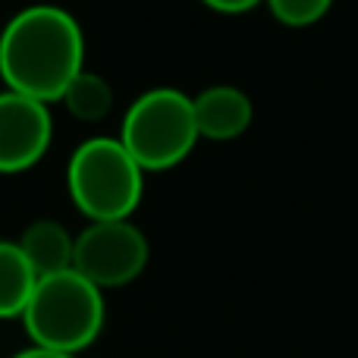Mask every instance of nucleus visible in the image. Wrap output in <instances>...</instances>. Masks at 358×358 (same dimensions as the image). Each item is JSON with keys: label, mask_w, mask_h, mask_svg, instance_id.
Here are the masks:
<instances>
[{"label": "nucleus", "mask_w": 358, "mask_h": 358, "mask_svg": "<svg viewBox=\"0 0 358 358\" xmlns=\"http://www.w3.org/2000/svg\"><path fill=\"white\" fill-rule=\"evenodd\" d=\"M82 69L85 35L79 19L60 6H25L0 31V79L10 92L54 104Z\"/></svg>", "instance_id": "nucleus-1"}, {"label": "nucleus", "mask_w": 358, "mask_h": 358, "mask_svg": "<svg viewBox=\"0 0 358 358\" xmlns=\"http://www.w3.org/2000/svg\"><path fill=\"white\" fill-rule=\"evenodd\" d=\"M22 324L35 346L76 355L98 340L104 327V299L92 280L69 267L50 277H38L35 292L22 311Z\"/></svg>", "instance_id": "nucleus-2"}, {"label": "nucleus", "mask_w": 358, "mask_h": 358, "mask_svg": "<svg viewBox=\"0 0 358 358\" xmlns=\"http://www.w3.org/2000/svg\"><path fill=\"white\" fill-rule=\"evenodd\" d=\"M66 189L73 204L98 220H129L145 192V170L123 148L120 138H88L73 151L66 167Z\"/></svg>", "instance_id": "nucleus-3"}, {"label": "nucleus", "mask_w": 358, "mask_h": 358, "mask_svg": "<svg viewBox=\"0 0 358 358\" xmlns=\"http://www.w3.org/2000/svg\"><path fill=\"white\" fill-rule=\"evenodd\" d=\"M120 142L145 173H161L192 155L198 136L192 98L179 88H151L129 104Z\"/></svg>", "instance_id": "nucleus-4"}, {"label": "nucleus", "mask_w": 358, "mask_h": 358, "mask_svg": "<svg viewBox=\"0 0 358 358\" xmlns=\"http://www.w3.org/2000/svg\"><path fill=\"white\" fill-rule=\"evenodd\" d=\"M148 264V242L129 220L88 223L73 245V271L92 280L98 289L126 286Z\"/></svg>", "instance_id": "nucleus-5"}, {"label": "nucleus", "mask_w": 358, "mask_h": 358, "mask_svg": "<svg viewBox=\"0 0 358 358\" xmlns=\"http://www.w3.org/2000/svg\"><path fill=\"white\" fill-rule=\"evenodd\" d=\"M54 123L44 101L3 88L0 92V173L35 167L50 148Z\"/></svg>", "instance_id": "nucleus-6"}, {"label": "nucleus", "mask_w": 358, "mask_h": 358, "mask_svg": "<svg viewBox=\"0 0 358 358\" xmlns=\"http://www.w3.org/2000/svg\"><path fill=\"white\" fill-rule=\"evenodd\" d=\"M192 107H195L198 136L210 138V142H229V138H239L255 120L252 98L236 85L204 88L201 94L192 98Z\"/></svg>", "instance_id": "nucleus-7"}, {"label": "nucleus", "mask_w": 358, "mask_h": 358, "mask_svg": "<svg viewBox=\"0 0 358 358\" xmlns=\"http://www.w3.org/2000/svg\"><path fill=\"white\" fill-rule=\"evenodd\" d=\"M73 245L76 239L66 233V227L57 220H35L19 239V248L35 267L38 277H50L73 267Z\"/></svg>", "instance_id": "nucleus-8"}, {"label": "nucleus", "mask_w": 358, "mask_h": 358, "mask_svg": "<svg viewBox=\"0 0 358 358\" xmlns=\"http://www.w3.org/2000/svg\"><path fill=\"white\" fill-rule=\"evenodd\" d=\"M35 286L38 273L19 242H0V317H22Z\"/></svg>", "instance_id": "nucleus-9"}, {"label": "nucleus", "mask_w": 358, "mask_h": 358, "mask_svg": "<svg viewBox=\"0 0 358 358\" xmlns=\"http://www.w3.org/2000/svg\"><path fill=\"white\" fill-rule=\"evenodd\" d=\"M60 101L69 110V117L82 120V123H101V120L113 110V88L104 76L82 69L66 85Z\"/></svg>", "instance_id": "nucleus-10"}, {"label": "nucleus", "mask_w": 358, "mask_h": 358, "mask_svg": "<svg viewBox=\"0 0 358 358\" xmlns=\"http://www.w3.org/2000/svg\"><path fill=\"white\" fill-rule=\"evenodd\" d=\"M264 3L271 6L277 22L289 25V29H308L327 16L334 0H264Z\"/></svg>", "instance_id": "nucleus-11"}, {"label": "nucleus", "mask_w": 358, "mask_h": 358, "mask_svg": "<svg viewBox=\"0 0 358 358\" xmlns=\"http://www.w3.org/2000/svg\"><path fill=\"white\" fill-rule=\"evenodd\" d=\"M201 3L217 13H248L258 3H264V0H201Z\"/></svg>", "instance_id": "nucleus-12"}, {"label": "nucleus", "mask_w": 358, "mask_h": 358, "mask_svg": "<svg viewBox=\"0 0 358 358\" xmlns=\"http://www.w3.org/2000/svg\"><path fill=\"white\" fill-rule=\"evenodd\" d=\"M13 358H73V355H66V352H54V349H41V346H35V349H25V352L13 355Z\"/></svg>", "instance_id": "nucleus-13"}]
</instances>
